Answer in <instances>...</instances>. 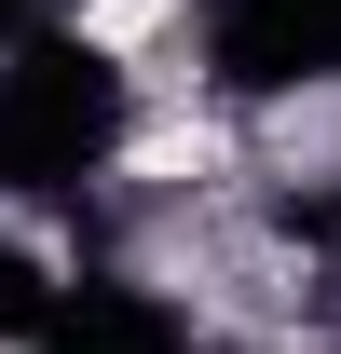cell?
I'll use <instances>...</instances> for the list:
<instances>
[{"instance_id": "obj_1", "label": "cell", "mask_w": 341, "mask_h": 354, "mask_svg": "<svg viewBox=\"0 0 341 354\" xmlns=\"http://www.w3.org/2000/svg\"><path fill=\"white\" fill-rule=\"evenodd\" d=\"M0 354H28V341H0Z\"/></svg>"}]
</instances>
